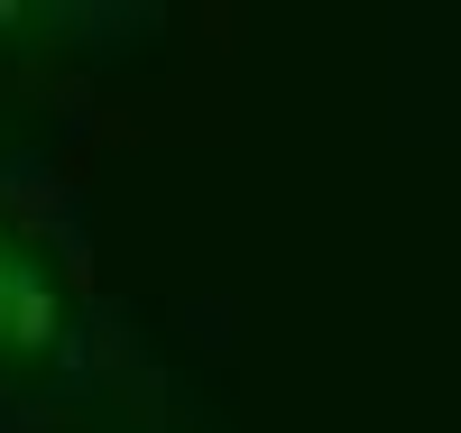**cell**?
Instances as JSON below:
<instances>
[{"label": "cell", "mask_w": 461, "mask_h": 433, "mask_svg": "<svg viewBox=\"0 0 461 433\" xmlns=\"http://www.w3.org/2000/svg\"><path fill=\"white\" fill-rule=\"evenodd\" d=\"M84 304H74L65 258L37 240L19 212H0V387H47L74 369Z\"/></svg>", "instance_id": "cell-1"}]
</instances>
